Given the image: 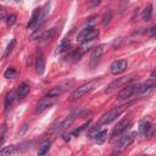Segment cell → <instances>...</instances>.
<instances>
[{"label":"cell","mask_w":156,"mask_h":156,"mask_svg":"<svg viewBox=\"0 0 156 156\" xmlns=\"http://www.w3.org/2000/svg\"><path fill=\"white\" fill-rule=\"evenodd\" d=\"M155 33H156V27H152L151 28V37H155Z\"/></svg>","instance_id":"cell-34"},{"label":"cell","mask_w":156,"mask_h":156,"mask_svg":"<svg viewBox=\"0 0 156 156\" xmlns=\"http://www.w3.org/2000/svg\"><path fill=\"white\" fill-rule=\"evenodd\" d=\"M35 68H37V73L38 74H43L45 71V58L44 56H38L37 62H35Z\"/></svg>","instance_id":"cell-18"},{"label":"cell","mask_w":156,"mask_h":156,"mask_svg":"<svg viewBox=\"0 0 156 156\" xmlns=\"http://www.w3.org/2000/svg\"><path fill=\"white\" fill-rule=\"evenodd\" d=\"M15 93L13 91H11V93H9L7 95H6V98H5V111H7L10 107H11V105H12V102H13V99H15Z\"/></svg>","instance_id":"cell-20"},{"label":"cell","mask_w":156,"mask_h":156,"mask_svg":"<svg viewBox=\"0 0 156 156\" xmlns=\"http://www.w3.org/2000/svg\"><path fill=\"white\" fill-rule=\"evenodd\" d=\"M16 15L15 13H11V15H9L7 17H6V26L7 27H11V26H13V23L16 22Z\"/></svg>","instance_id":"cell-27"},{"label":"cell","mask_w":156,"mask_h":156,"mask_svg":"<svg viewBox=\"0 0 156 156\" xmlns=\"http://www.w3.org/2000/svg\"><path fill=\"white\" fill-rule=\"evenodd\" d=\"M28 93H29V85H28L27 83H21V84L18 85V88H17L16 95H17V98H18L20 100H22V99H24V98L27 96Z\"/></svg>","instance_id":"cell-13"},{"label":"cell","mask_w":156,"mask_h":156,"mask_svg":"<svg viewBox=\"0 0 156 156\" xmlns=\"http://www.w3.org/2000/svg\"><path fill=\"white\" fill-rule=\"evenodd\" d=\"M56 99H57V98H49V96H46V98H44L43 100H40V101L38 102V105H37L35 113H40V112H43L44 110L51 107V106L56 102Z\"/></svg>","instance_id":"cell-10"},{"label":"cell","mask_w":156,"mask_h":156,"mask_svg":"<svg viewBox=\"0 0 156 156\" xmlns=\"http://www.w3.org/2000/svg\"><path fill=\"white\" fill-rule=\"evenodd\" d=\"M98 37H99V29L95 28L94 26H88L78 34L77 40L80 43H87V41H91V40L96 39Z\"/></svg>","instance_id":"cell-3"},{"label":"cell","mask_w":156,"mask_h":156,"mask_svg":"<svg viewBox=\"0 0 156 156\" xmlns=\"http://www.w3.org/2000/svg\"><path fill=\"white\" fill-rule=\"evenodd\" d=\"M129 104H124L122 106H118V107H115L112 108L111 111L106 112L105 115H102V117L100 118V124H110L112 123L115 119H117V117H119L127 108H128Z\"/></svg>","instance_id":"cell-2"},{"label":"cell","mask_w":156,"mask_h":156,"mask_svg":"<svg viewBox=\"0 0 156 156\" xmlns=\"http://www.w3.org/2000/svg\"><path fill=\"white\" fill-rule=\"evenodd\" d=\"M6 17V13H5V10H2V9H0V21L1 20H4Z\"/></svg>","instance_id":"cell-31"},{"label":"cell","mask_w":156,"mask_h":156,"mask_svg":"<svg viewBox=\"0 0 156 156\" xmlns=\"http://www.w3.org/2000/svg\"><path fill=\"white\" fill-rule=\"evenodd\" d=\"M56 34H57V27H52L43 34L41 39H43V41H50L56 37Z\"/></svg>","instance_id":"cell-17"},{"label":"cell","mask_w":156,"mask_h":156,"mask_svg":"<svg viewBox=\"0 0 156 156\" xmlns=\"http://www.w3.org/2000/svg\"><path fill=\"white\" fill-rule=\"evenodd\" d=\"M88 1H90V0H88Z\"/></svg>","instance_id":"cell-38"},{"label":"cell","mask_w":156,"mask_h":156,"mask_svg":"<svg viewBox=\"0 0 156 156\" xmlns=\"http://www.w3.org/2000/svg\"><path fill=\"white\" fill-rule=\"evenodd\" d=\"M100 129H101V128H100V124H99V126H96L95 128H93V129L89 132V136H90V138H95V135L99 133V130H100Z\"/></svg>","instance_id":"cell-29"},{"label":"cell","mask_w":156,"mask_h":156,"mask_svg":"<svg viewBox=\"0 0 156 156\" xmlns=\"http://www.w3.org/2000/svg\"><path fill=\"white\" fill-rule=\"evenodd\" d=\"M134 78H135V76H127V77H121V78L115 79V80L111 82V83L108 84V87L105 89V94H111V93H113L115 90H117V88H121L122 85H124V84L132 82Z\"/></svg>","instance_id":"cell-5"},{"label":"cell","mask_w":156,"mask_h":156,"mask_svg":"<svg viewBox=\"0 0 156 156\" xmlns=\"http://www.w3.org/2000/svg\"><path fill=\"white\" fill-rule=\"evenodd\" d=\"M16 74H17L16 69H15L13 67H10V68H7V69L5 71L4 77H5V78H7V79H10V78H15V77H16Z\"/></svg>","instance_id":"cell-26"},{"label":"cell","mask_w":156,"mask_h":156,"mask_svg":"<svg viewBox=\"0 0 156 156\" xmlns=\"http://www.w3.org/2000/svg\"><path fill=\"white\" fill-rule=\"evenodd\" d=\"M106 136H107V130H106V129H100L99 133L95 135V140H96L99 144H102V143L106 140Z\"/></svg>","instance_id":"cell-21"},{"label":"cell","mask_w":156,"mask_h":156,"mask_svg":"<svg viewBox=\"0 0 156 156\" xmlns=\"http://www.w3.org/2000/svg\"><path fill=\"white\" fill-rule=\"evenodd\" d=\"M128 67V62L127 60H117V61H113L110 66V71L112 74L117 76V74H121L123 73Z\"/></svg>","instance_id":"cell-8"},{"label":"cell","mask_w":156,"mask_h":156,"mask_svg":"<svg viewBox=\"0 0 156 156\" xmlns=\"http://www.w3.org/2000/svg\"><path fill=\"white\" fill-rule=\"evenodd\" d=\"M104 51H105V45L104 44H101V45H99V46L93 49L91 55H90V60H89V67L91 69H94L99 65V62H100V60L102 57Z\"/></svg>","instance_id":"cell-6"},{"label":"cell","mask_w":156,"mask_h":156,"mask_svg":"<svg viewBox=\"0 0 156 156\" xmlns=\"http://www.w3.org/2000/svg\"><path fill=\"white\" fill-rule=\"evenodd\" d=\"M69 46H71V40H69L68 38H65V39H62V40L60 41V44L57 45L55 52H56V54L65 52V51H67V50L69 49Z\"/></svg>","instance_id":"cell-16"},{"label":"cell","mask_w":156,"mask_h":156,"mask_svg":"<svg viewBox=\"0 0 156 156\" xmlns=\"http://www.w3.org/2000/svg\"><path fill=\"white\" fill-rule=\"evenodd\" d=\"M50 146H51V141L50 140H46V141H44L43 144H41V146H40V149H39V151H38V155H45L49 150H50Z\"/></svg>","instance_id":"cell-22"},{"label":"cell","mask_w":156,"mask_h":156,"mask_svg":"<svg viewBox=\"0 0 156 156\" xmlns=\"http://www.w3.org/2000/svg\"><path fill=\"white\" fill-rule=\"evenodd\" d=\"M49 11H50V2L45 4L44 9H41V12H40V17H39V21H38V24H37V28L38 27H41L43 23L46 21V17L49 15Z\"/></svg>","instance_id":"cell-15"},{"label":"cell","mask_w":156,"mask_h":156,"mask_svg":"<svg viewBox=\"0 0 156 156\" xmlns=\"http://www.w3.org/2000/svg\"><path fill=\"white\" fill-rule=\"evenodd\" d=\"M98 4H100V0H90V6H95Z\"/></svg>","instance_id":"cell-32"},{"label":"cell","mask_w":156,"mask_h":156,"mask_svg":"<svg viewBox=\"0 0 156 156\" xmlns=\"http://www.w3.org/2000/svg\"><path fill=\"white\" fill-rule=\"evenodd\" d=\"M151 123L147 122V121H141L140 124H139V132L141 135H147L149 134V130L151 129Z\"/></svg>","instance_id":"cell-19"},{"label":"cell","mask_w":156,"mask_h":156,"mask_svg":"<svg viewBox=\"0 0 156 156\" xmlns=\"http://www.w3.org/2000/svg\"><path fill=\"white\" fill-rule=\"evenodd\" d=\"M15 1H20V0H15Z\"/></svg>","instance_id":"cell-36"},{"label":"cell","mask_w":156,"mask_h":156,"mask_svg":"<svg viewBox=\"0 0 156 156\" xmlns=\"http://www.w3.org/2000/svg\"><path fill=\"white\" fill-rule=\"evenodd\" d=\"M2 143H4V136H2V135H0V146L2 145Z\"/></svg>","instance_id":"cell-35"},{"label":"cell","mask_w":156,"mask_h":156,"mask_svg":"<svg viewBox=\"0 0 156 156\" xmlns=\"http://www.w3.org/2000/svg\"><path fill=\"white\" fill-rule=\"evenodd\" d=\"M15 45H16V40H15V39H12V40L9 43V45H7L6 50H5V54H4V56H2L4 58H5V57H6V56L12 51V49H13V46H15Z\"/></svg>","instance_id":"cell-28"},{"label":"cell","mask_w":156,"mask_h":156,"mask_svg":"<svg viewBox=\"0 0 156 156\" xmlns=\"http://www.w3.org/2000/svg\"><path fill=\"white\" fill-rule=\"evenodd\" d=\"M95 18H96V16H93V17H90V18H89V20L87 21V23H88V24H90V23H93V22L95 21Z\"/></svg>","instance_id":"cell-33"},{"label":"cell","mask_w":156,"mask_h":156,"mask_svg":"<svg viewBox=\"0 0 156 156\" xmlns=\"http://www.w3.org/2000/svg\"><path fill=\"white\" fill-rule=\"evenodd\" d=\"M111 20H112V11H111V10H107V11L104 13L102 20H101L102 26H107V24L111 22Z\"/></svg>","instance_id":"cell-24"},{"label":"cell","mask_w":156,"mask_h":156,"mask_svg":"<svg viewBox=\"0 0 156 156\" xmlns=\"http://www.w3.org/2000/svg\"><path fill=\"white\" fill-rule=\"evenodd\" d=\"M123 1H127V0H123Z\"/></svg>","instance_id":"cell-37"},{"label":"cell","mask_w":156,"mask_h":156,"mask_svg":"<svg viewBox=\"0 0 156 156\" xmlns=\"http://www.w3.org/2000/svg\"><path fill=\"white\" fill-rule=\"evenodd\" d=\"M66 90H67V84L57 85V87H54L51 90H49V93L46 94V96H49V98H58V96L62 95Z\"/></svg>","instance_id":"cell-12"},{"label":"cell","mask_w":156,"mask_h":156,"mask_svg":"<svg viewBox=\"0 0 156 156\" xmlns=\"http://www.w3.org/2000/svg\"><path fill=\"white\" fill-rule=\"evenodd\" d=\"M40 12H41V9H40V7L34 9L33 15H32V18H30V21H29V22H28V24H27V27H28V28L37 27L38 21H39V17H40Z\"/></svg>","instance_id":"cell-14"},{"label":"cell","mask_w":156,"mask_h":156,"mask_svg":"<svg viewBox=\"0 0 156 156\" xmlns=\"http://www.w3.org/2000/svg\"><path fill=\"white\" fill-rule=\"evenodd\" d=\"M89 123H90V122H89V121H88V122H87V123H84V124H83V126H82V127H80V128H79V129H76V130H74V132H73V134H74V135H78V134H79V133H80V132H82V130H83V129H85V128H87V127H88V126H89Z\"/></svg>","instance_id":"cell-30"},{"label":"cell","mask_w":156,"mask_h":156,"mask_svg":"<svg viewBox=\"0 0 156 156\" xmlns=\"http://www.w3.org/2000/svg\"><path fill=\"white\" fill-rule=\"evenodd\" d=\"M99 82H100V78L94 79V80H90V82H88V83H85V84L80 85L79 88H77V89L71 94L69 100H71V101L79 100L80 98H83L84 95H87L88 93H90L91 90H94V89H95V87L99 84Z\"/></svg>","instance_id":"cell-1"},{"label":"cell","mask_w":156,"mask_h":156,"mask_svg":"<svg viewBox=\"0 0 156 156\" xmlns=\"http://www.w3.org/2000/svg\"><path fill=\"white\" fill-rule=\"evenodd\" d=\"M135 134H136V133L133 132V133H130V134H127V135L122 136V138L119 139L118 144H117V150H118V151H123L124 149H127V147L134 141Z\"/></svg>","instance_id":"cell-9"},{"label":"cell","mask_w":156,"mask_h":156,"mask_svg":"<svg viewBox=\"0 0 156 156\" xmlns=\"http://www.w3.org/2000/svg\"><path fill=\"white\" fill-rule=\"evenodd\" d=\"M15 152H16V146H13V145L6 146V147L0 150V155H11V154H15Z\"/></svg>","instance_id":"cell-25"},{"label":"cell","mask_w":156,"mask_h":156,"mask_svg":"<svg viewBox=\"0 0 156 156\" xmlns=\"http://www.w3.org/2000/svg\"><path fill=\"white\" fill-rule=\"evenodd\" d=\"M154 88H155V82H154V79H150V80H147V82H145L143 84H139L136 94L138 95L149 94V93H151L154 90Z\"/></svg>","instance_id":"cell-11"},{"label":"cell","mask_w":156,"mask_h":156,"mask_svg":"<svg viewBox=\"0 0 156 156\" xmlns=\"http://www.w3.org/2000/svg\"><path fill=\"white\" fill-rule=\"evenodd\" d=\"M138 87H139V84H136V83H132V82L127 83V85L118 93V100H127V99L132 98L133 95H135L138 91Z\"/></svg>","instance_id":"cell-7"},{"label":"cell","mask_w":156,"mask_h":156,"mask_svg":"<svg viewBox=\"0 0 156 156\" xmlns=\"http://www.w3.org/2000/svg\"><path fill=\"white\" fill-rule=\"evenodd\" d=\"M130 127V118L129 117H126V118H123V119H121L118 123H117V126L113 128V132H112V134H111V141H115L117 138H119V135H122L128 128Z\"/></svg>","instance_id":"cell-4"},{"label":"cell","mask_w":156,"mask_h":156,"mask_svg":"<svg viewBox=\"0 0 156 156\" xmlns=\"http://www.w3.org/2000/svg\"><path fill=\"white\" fill-rule=\"evenodd\" d=\"M151 16H152V5H149L144 11H143V20L144 21H150L151 20Z\"/></svg>","instance_id":"cell-23"}]
</instances>
